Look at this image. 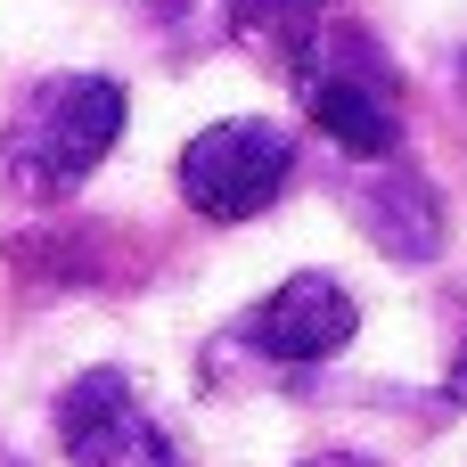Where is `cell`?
Listing matches in <instances>:
<instances>
[{"label": "cell", "mask_w": 467, "mask_h": 467, "mask_svg": "<svg viewBox=\"0 0 467 467\" xmlns=\"http://www.w3.org/2000/svg\"><path fill=\"white\" fill-rule=\"evenodd\" d=\"M296 181V140L263 115H230V123H205L189 148H181V197L205 213V222H254L287 197Z\"/></svg>", "instance_id": "cell-3"}, {"label": "cell", "mask_w": 467, "mask_h": 467, "mask_svg": "<svg viewBox=\"0 0 467 467\" xmlns=\"http://www.w3.org/2000/svg\"><path fill=\"white\" fill-rule=\"evenodd\" d=\"M304 467H369V460H304Z\"/></svg>", "instance_id": "cell-9"}, {"label": "cell", "mask_w": 467, "mask_h": 467, "mask_svg": "<svg viewBox=\"0 0 467 467\" xmlns=\"http://www.w3.org/2000/svg\"><path fill=\"white\" fill-rule=\"evenodd\" d=\"M337 0H230V33L246 41V49H263L271 66H287L296 49H304V33L328 16Z\"/></svg>", "instance_id": "cell-7"}, {"label": "cell", "mask_w": 467, "mask_h": 467, "mask_svg": "<svg viewBox=\"0 0 467 467\" xmlns=\"http://www.w3.org/2000/svg\"><path fill=\"white\" fill-rule=\"evenodd\" d=\"M287 82L304 99V115L361 164H386L402 148V74L394 57L361 33V25H337L320 16L304 33V49L287 57Z\"/></svg>", "instance_id": "cell-2"}, {"label": "cell", "mask_w": 467, "mask_h": 467, "mask_svg": "<svg viewBox=\"0 0 467 467\" xmlns=\"http://www.w3.org/2000/svg\"><path fill=\"white\" fill-rule=\"evenodd\" d=\"M57 443L74 467H189L123 369H82L57 394Z\"/></svg>", "instance_id": "cell-4"}, {"label": "cell", "mask_w": 467, "mask_h": 467, "mask_svg": "<svg viewBox=\"0 0 467 467\" xmlns=\"http://www.w3.org/2000/svg\"><path fill=\"white\" fill-rule=\"evenodd\" d=\"M361 328V304L328 279V271H296L287 287H271L254 312H246V345L279 369H312V361H337Z\"/></svg>", "instance_id": "cell-5"}, {"label": "cell", "mask_w": 467, "mask_h": 467, "mask_svg": "<svg viewBox=\"0 0 467 467\" xmlns=\"http://www.w3.org/2000/svg\"><path fill=\"white\" fill-rule=\"evenodd\" d=\"M443 394H451V402L467 410V345H460V361H451V378H443Z\"/></svg>", "instance_id": "cell-8"}, {"label": "cell", "mask_w": 467, "mask_h": 467, "mask_svg": "<svg viewBox=\"0 0 467 467\" xmlns=\"http://www.w3.org/2000/svg\"><path fill=\"white\" fill-rule=\"evenodd\" d=\"M353 205H361V230H369L394 263H427V254L443 246V197H435L410 164H386Z\"/></svg>", "instance_id": "cell-6"}, {"label": "cell", "mask_w": 467, "mask_h": 467, "mask_svg": "<svg viewBox=\"0 0 467 467\" xmlns=\"http://www.w3.org/2000/svg\"><path fill=\"white\" fill-rule=\"evenodd\" d=\"M123 115H131L123 82H107V74H49V82H33L25 107L8 115V131H0L8 189H25V197L82 189L107 164V148L123 140Z\"/></svg>", "instance_id": "cell-1"}]
</instances>
